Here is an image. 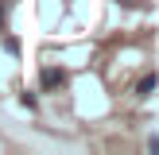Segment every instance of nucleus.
<instances>
[{"instance_id":"1","label":"nucleus","mask_w":159,"mask_h":155,"mask_svg":"<svg viewBox=\"0 0 159 155\" xmlns=\"http://www.w3.org/2000/svg\"><path fill=\"white\" fill-rule=\"evenodd\" d=\"M66 82V74H62V70H43V74H39V85H43V89H58V85Z\"/></svg>"},{"instance_id":"2","label":"nucleus","mask_w":159,"mask_h":155,"mask_svg":"<svg viewBox=\"0 0 159 155\" xmlns=\"http://www.w3.org/2000/svg\"><path fill=\"white\" fill-rule=\"evenodd\" d=\"M140 93H152L155 89V74H148V78H140V85H136Z\"/></svg>"}]
</instances>
